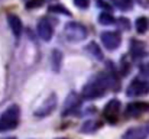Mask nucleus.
Listing matches in <instances>:
<instances>
[{
	"label": "nucleus",
	"instance_id": "nucleus-1",
	"mask_svg": "<svg viewBox=\"0 0 149 139\" xmlns=\"http://www.w3.org/2000/svg\"><path fill=\"white\" fill-rule=\"evenodd\" d=\"M113 83H114V80L110 78L109 75H100L96 80L90 81V83L83 89V97L87 98V100L99 98V97H101L109 89L113 87V86H111Z\"/></svg>",
	"mask_w": 149,
	"mask_h": 139
},
{
	"label": "nucleus",
	"instance_id": "nucleus-2",
	"mask_svg": "<svg viewBox=\"0 0 149 139\" xmlns=\"http://www.w3.org/2000/svg\"><path fill=\"white\" fill-rule=\"evenodd\" d=\"M20 109L17 104L9 106L0 116V132H9L19 125Z\"/></svg>",
	"mask_w": 149,
	"mask_h": 139
},
{
	"label": "nucleus",
	"instance_id": "nucleus-3",
	"mask_svg": "<svg viewBox=\"0 0 149 139\" xmlns=\"http://www.w3.org/2000/svg\"><path fill=\"white\" fill-rule=\"evenodd\" d=\"M64 35L70 42H80L87 36V29L78 22H70L64 28Z\"/></svg>",
	"mask_w": 149,
	"mask_h": 139
},
{
	"label": "nucleus",
	"instance_id": "nucleus-4",
	"mask_svg": "<svg viewBox=\"0 0 149 139\" xmlns=\"http://www.w3.org/2000/svg\"><path fill=\"white\" fill-rule=\"evenodd\" d=\"M148 93H149V83L143 81V80H139V78H135L126 89V94L129 97H139V96H145Z\"/></svg>",
	"mask_w": 149,
	"mask_h": 139
},
{
	"label": "nucleus",
	"instance_id": "nucleus-5",
	"mask_svg": "<svg viewBox=\"0 0 149 139\" xmlns=\"http://www.w3.org/2000/svg\"><path fill=\"white\" fill-rule=\"evenodd\" d=\"M101 42L103 45L106 46V49L109 51H114L116 48H119L120 42H122V36L119 32H103L101 34Z\"/></svg>",
	"mask_w": 149,
	"mask_h": 139
},
{
	"label": "nucleus",
	"instance_id": "nucleus-6",
	"mask_svg": "<svg viewBox=\"0 0 149 139\" xmlns=\"http://www.w3.org/2000/svg\"><path fill=\"white\" fill-rule=\"evenodd\" d=\"M119 110H120V101L119 100H110L104 110H103V115H104V119L110 123H114L117 120V115H119Z\"/></svg>",
	"mask_w": 149,
	"mask_h": 139
},
{
	"label": "nucleus",
	"instance_id": "nucleus-7",
	"mask_svg": "<svg viewBox=\"0 0 149 139\" xmlns=\"http://www.w3.org/2000/svg\"><path fill=\"white\" fill-rule=\"evenodd\" d=\"M55 106H56V96L55 94H51L49 97L44 101V104H41V107L35 112V116H38V117L48 116L49 113H52V110L55 109Z\"/></svg>",
	"mask_w": 149,
	"mask_h": 139
},
{
	"label": "nucleus",
	"instance_id": "nucleus-8",
	"mask_svg": "<svg viewBox=\"0 0 149 139\" xmlns=\"http://www.w3.org/2000/svg\"><path fill=\"white\" fill-rule=\"evenodd\" d=\"M149 135V129L145 126L130 128L123 133V139H146Z\"/></svg>",
	"mask_w": 149,
	"mask_h": 139
},
{
	"label": "nucleus",
	"instance_id": "nucleus-9",
	"mask_svg": "<svg viewBox=\"0 0 149 139\" xmlns=\"http://www.w3.org/2000/svg\"><path fill=\"white\" fill-rule=\"evenodd\" d=\"M149 110V103H129L127 107H126V116H130V117H136L145 112Z\"/></svg>",
	"mask_w": 149,
	"mask_h": 139
},
{
	"label": "nucleus",
	"instance_id": "nucleus-10",
	"mask_svg": "<svg viewBox=\"0 0 149 139\" xmlns=\"http://www.w3.org/2000/svg\"><path fill=\"white\" fill-rule=\"evenodd\" d=\"M52 34H54V29H52V25L49 23V20L42 19L38 23V35H39V38L42 41H51Z\"/></svg>",
	"mask_w": 149,
	"mask_h": 139
},
{
	"label": "nucleus",
	"instance_id": "nucleus-11",
	"mask_svg": "<svg viewBox=\"0 0 149 139\" xmlns=\"http://www.w3.org/2000/svg\"><path fill=\"white\" fill-rule=\"evenodd\" d=\"M7 23H9V26H10V29H12L13 35H15L16 38H19V36L22 35V31H23L22 20H20L16 15L10 13V15H7Z\"/></svg>",
	"mask_w": 149,
	"mask_h": 139
},
{
	"label": "nucleus",
	"instance_id": "nucleus-12",
	"mask_svg": "<svg viewBox=\"0 0 149 139\" xmlns=\"http://www.w3.org/2000/svg\"><path fill=\"white\" fill-rule=\"evenodd\" d=\"M80 106V97L75 96V94H71L67 101H65V109H64V115H70V113H74V110Z\"/></svg>",
	"mask_w": 149,
	"mask_h": 139
},
{
	"label": "nucleus",
	"instance_id": "nucleus-13",
	"mask_svg": "<svg viewBox=\"0 0 149 139\" xmlns=\"http://www.w3.org/2000/svg\"><path fill=\"white\" fill-rule=\"evenodd\" d=\"M61 62H62V54L58 49L52 51V70L55 73H58L61 70Z\"/></svg>",
	"mask_w": 149,
	"mask_h": 139
},
{
	"label": "nucleus",
	"instance_id": "nucleus-14",
	"mask_svg": "<svg viewBox=\"0 0 149 139\" xmlns=\"http://www.w3.org/2000/svg\"><path fill=\"white\" fill-rule=\"evenodd\" d=\"M135 26H136V31H138L139 34H145L149 28V20L146 17H143V16H142V17H138Z\"/></svg>",
	"mask_w": 149,
	"mask_h": 139
},
{
	"label": "nucleus",
	"instance_id": "nucleus-15",
	"mask_svg": "<svg viewBox=\"0 0 149 139\" xmlns=\"http://www.w3.org/2000/svg\"><path fill=\"white\" fill-rule=\"evenodd\" d=\"M87 51L96 58V59H99V61H101L103 59V52H101V49L99 48V45L97 44H94V42H90L88 45H87Z\"/></svg>",
	"mask_w": 149,
	"mask_h": 139
},
{
	"label": "nucleus",
	"instance_id": "nucleus-16",
	"mask_svg": "<svg viewBox=\"0 0 149 139\" xmlns=\"http://www.w3.org/2000/svg\"><path fill=\"white\" fill-rule=\"evenodd\" d=\"M99 22L101 25H113V23H116V19L111 16L110 12H103L99 16Z\"/></svg>",
	"mask_w": 149,
	"mask_h": 139
},
{
	"label": "nucleus",
	"instance_id": "nucleus-17",
	"mask_svg": "<svg viewBox=\"0 0 149 139\" xmlns=\"http://www.w3.org/2000/svg\"><path fill=\"white\" fill-rule=\"evenodd\" d=\"M99 123L97 122H94V120H88V122H86L84 125H83V128H81V131L84 132V133H93V132H96L97 129H99Z\"/></svg>",
	"mask_w": 149,
	"mask_h": 139
},
{
	"label": "nucleus",
	"instance_id": "nucleus-18",
	"mask_svg": "<svg viewBox=\"0 0 149 139\" xmlns=\"http://www.w3.org/2000/svg\"><path fill=\"white\" fill-rule=\"evenodd\" d=\"M120 10H129L132 7V0H109Z\"/></svg>",
	"mask_w": 149,
	"mask_h": 139
},
{
	"label": "nucleus",
	"instance_id": "nucleus-19",
	"mask_svg": "<svg viewBox=\"0 0 149 139\" xmlns=\"http://www.w3.org/2000/svg\"><path fill=\"white\" fill-rule=\"evenodd\" d=\"M48 10L52 12V13H61V15H65V16H70L71 15L70 10L65 6H62V4H51L49 7H48Z\"/></svg>",
	"mask_w": 149,
	"mask_h": 139
},
{
	"label": "nucleus",
	"instance_id": "nucleus-20",
	"mask_svg": "<svg viewBox=\"0 0 149 139\" xmlns=\"http://www.w3.org/2000/svg\"><path fill=\"white\" fill-rule=\"evenodd\" d=\"M143 52H145V49H143V44L133 41V46H132V54H133V57H141Z\"/></svg>",
	"mask_w": 149,
	"mask_h": 139
},
{
	"label": "nucleus",
	"instance_id": "nucleus-21",
	"mask_svg": "<svg viewBox=\"0 0 149 139\" xmlns=\"http://www.w3.org/2000/svg\"><path fill=\"white\" fill-rule=\"evenodd\" d=\"M44 4V0H29L26 3V7L28 9H33V7H41Z\"/></svg>",
	"mask_w": 149,
	"mask_h": 139
},
{
	"label": "nucleus",
	"instance_id": "nucleus-22",
	"mask_svg": "<svg viewBox=\"0 0 149 139\" xmlns=\"http://www.w3.org/2000/svg\"><path fill=\"white\" fill-rule=\"evenodd\" d=\"M74 4L78 9H87L90 6V0H74Z\"/></svg>",
	"mask_w": 149,
	"mask_h": 139
},
{
	"label": "nucleus",
	"instance_id": "nucleus-23",
	"mask_svg": "<svg viewBox=\"0 0 149 139\" xmlns=\"http://www.w3.org/2000/svg\"><path fill=\"white\" fill-rule=\"evenodd\" d=\"M141 73H142L143 75H146V77H149V62H146V64H143V65L141 67Z\"/></svg>",
	"mask_w": 149,
	"mask_h": 139
},
{
	"label": "nucleus",
	"instance_id": "nucleus-24",
	"mask_svg": "<svg viewBox=\"0 0 149 139\" xmlns=\"http://www.w3.org/2000/svg\"><path fill=\"white\" fill-rule=\"evenodd\" d=\"M3 139H16V138H12V136H7V138H3Z\"/></svg>",
	"mask_w": 149,
	"mask_h": 139
},
{
	"label": "nucleus",
	"instance_id": "nucleus-25",
	"mask_svg": "<svg viewBox=\"0 0 149 139\" xmlns=\"http://www.w3.org/2000/svg\"><path fill=\"white\" fill-rule=\"evenodd\" d=\"M58 139H68V138H58Z\"/></svg>",
	"mask_w": 149,
	"mask_h": 139
},
{
	"label": "nucleus",
	"instance_id": "nucleus-26",
	"mask_svg": "<svg viewBox=\"0 0 149 139\" xmlns=\"http://www.w3.org/2000/svg\"><path fill=\"white\" fill-rule=\"evenodd\" d=\"M148 129H149V128H148Z\"/></svg>",
	"mask_w": 149,
	"mask_h": 139
}]
</instances>
